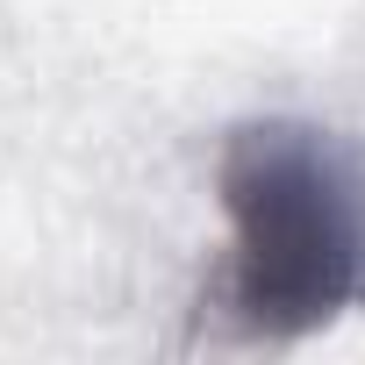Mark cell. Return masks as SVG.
I'll use <instances>...</instances> for the list:
<instances>
[{
    "label": "cell",
    "mask_w": 365,
    "mask_h": 365,
    "mask_svg": "<svg viewBox=\"0 0 365 365\" xmlns=\"http://www.w3.org/2000/svg\"><path fill=\"white\" fill-rule=\"evenodd\" d=\"M230 258L215 315L251 344H301L365 308V165L315 122H244L215 158Z\"/></svg>",
    "instance_id": "obj_1"
}]
</instances>
